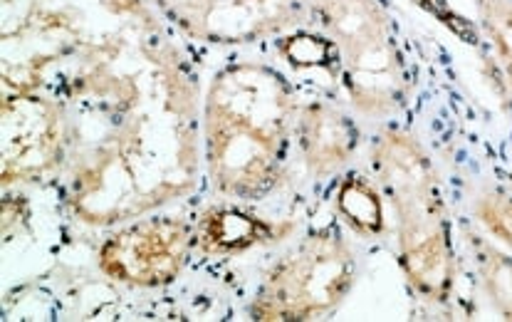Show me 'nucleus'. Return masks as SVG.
<instances>
[{
  "instance_id": "obj_1",
  "label": "nucleus",
  "mask_w": 512,
  "mask_h": 322,
  "mask_svg": "<svg viewBox=\"0 0 512 322\" xmlns=\"http://www.w3.org/2000/svg\"><path fill=\"white\" fill-rule=\"evenodd\" d=\"M300 102L282 72L235 62L213 75L203 100V152L213 189L255 201L278 186Z\"/></svg>"
},
{
  "instance_id": "obj_2",
  "label": "nucleus",
  "mask_w": 512,
  "mask_h": 322,
  "mask_svg": "<svg viewBox=\"0 0 512 322\" xmlns=\"http://www.w3.org/2000/svg\"><path fill=\"white\" fill-rule=\"evenodd\" d=\"M372 169L396 216L399 266L411 290L443 305L456 288V251L436 166L419 139L386 129L372 142Z\"/></svg>"
},
{
  "instance_id": "obj_3",
  "label": "nucleus",
  "mask_w": 512,
  "mask_h": 322,
  "mask_svg": "<svg viewBox=\"0 0 512 322\" xmlns=\"http://www.w3.org/2000/svg\"><path fill=\"white\" fill-rule=\"evenodd\" d=\"M312 15L337 45L352 107L369 119L399 114L409 80L389 10L379 0H312Z\"/></svg>"
},
{
  "instance_id": "obj_4",
  "label": "nucleus",
  "mask_w": 512,
  "mask_h": 322,
  "mask_svg": "<svg viewBox=\"0 0 512 322\" xmlns=\"http://www.w3.org/2000/svg\"><path fill=\"white\" fill-rule=\"evenodd\" d=\"M357 258L337 228L312 231L268 270L260 283L250 320L302 322L337 310L354 288Z\"/></svg>"
},
{
  "instance_id": "obj_5",
  "label": "nucleus",
  "mask_w": 512,
  "mask_h": 322,
  "mask_svg": "<svg viewBox=\"0 0 512 322\" xmlns=\"http://www.w3.org/2000/svg\"><path fill=\"white\" fill-rule=\"evenodd\" d=\"M67 107L45 92L3 90V186L30 184L70 164Z\"/></svg>"
},
{
  "instance_id": "obj_6",
  "label": "nucleus",
  "mask_w": 512,
  "mask_h": 322,
  "mask_svg": "<svg viewBox=\"0 0 512 322\" xmlns=\"http://www.w3.org/2000/svg\"><path fill=\"white\" fill-rule=\"evenodd\" d=\"M193 253V223L179 216H141L122 223L99 246V270L132 288H164L184 273Z\"/></svg>"
},
{
  "instance_id": "obj_7",
  "label": "nucleus",
  "mask_w": 512,
  "mask_h": 322,
  "mask_svg": "<svg viewBox=\"0 0 512 322\" xmlns=\"http://www.w3.org/2000/svg\"><path fill=\"white\" fill-rule=\"evenodd\" d=\"M181 30L206 43H258L315 23L312 0H176Z\"/></svg>"
},
{
  "instance_id": "obj_8",
  "label": "nucleus",
  "mask_w": 512,
  "mask_h": 322,
  "mask_svg": "<svg viewBox=\"0 0 512 322\" xmlns=\"http://www.w3.org/2000/svg\"><path fill=\"white\" fill-rule=\"evenodd\" d=\"M297 147L307 171L317 179L339 174L352 161L359 147V129L342 109L325 100L300 107L297 117Z\"/></svg>"
},
{
  "instance_id": "obj_9",
  "label": "nucleus",
  "mask_w": 512,
  "mask_h": 322,
  "mask_svg": "<svg viewBox=\"0 0 512 322\" xmlns=\"http://www.w3.org/2000/svg\"><path fill=\"white\" fill-rule=\"evenodd\" d=\"M292 231L290 223H273L238 206H208L193 221V253L206 258L235 256L250 248L270 246Z\"/></svg>"
},
{
  "instance_id": "obj_10",
  "label": "nucleus",
  "mask_w": 512,
  "mask_h": 322,
  "mask_svg": "<svg viewBox=\"0 0 512 322\" xmlns=\"http://www.w3.org/2000/svg\"><path fill=\"white\" fill-rule=\"evenodd\" d=\"M334 211L344 226L362 238H376L384 233V201L376 184L362 174H349L339 181L334 196Z\"/></svg>"
},
{
  "instance_id": "obj_11",
  "label": "nucleus",
  "mask_w": 512,
  "mask_h": 322,
  "mask_svg": "<svg viewBox=\"0 0 512 322\" xmlns=\"http://www.w3.org/2000/svg\"><path fill=\"white\" fill-rule=\"evenodd\" d=\"M466 243L490 308L503 320H512V253L473 231H466Z\"/></svg>"
},
{
  "instance_id": "obj_12",
  "label": "nucleus",
  "mask_w": 512,
  "mask_h": 322,
  "mask_svg": "<svg viewBox=\"0 0 512 322\" xmlns=\"http://www.w3.org/2000/svg\"><path fill=\"white\" fill-rule=\"evenodd\" d=\"M278 53L295 70H332V67H339L337 45L327 35L307 33L302 28L280 35Z\"/></svg>"
},
{
  "instance_id": "obj_13",
  "label": "nucleus",
  "mask_w": 512,
  "mask_h": 322,
  "mask_svg": "<svg viewBox=\"0 0 512 322\" xmlns=\"http://www.w3.org/2000/svg\"><path fill=\"white\" fill-rule=\"evenodd\" d=\"M478 18L512 90V0H478Z\"/></svg>"
},
{
  "instance_id": "obj_14",
  "label": "nucleus",
  "mask_w": 512,
  "mask_h": 322,
  "mask_svg": "<svg viewBox=\"0 0 512 322\" xmlns=\"http://www.w3.org/2000/svg\"><path fill=\"white\" fill-rule=\"evenodd\" d=\"M473 216L495 241L512 253V194L503 189H485L475 196Z\"/></svg>"
},
{
  "instance_id": "obj_15",
  "label": "nucleus",
  "mask_w": 512,
  "mask_h": 322,
  "mask_svg": "<svg viewBox=\"0 0 512 322\" xmlns=\"http://www.w3.org/2000/svg\"><path fill=\"white\" fill-rule=\"evenodd\" d=\"M154 3H156V5H159V8H164V5H166V3H169V0H154Z\"/></svg>"
}]
</instances>
